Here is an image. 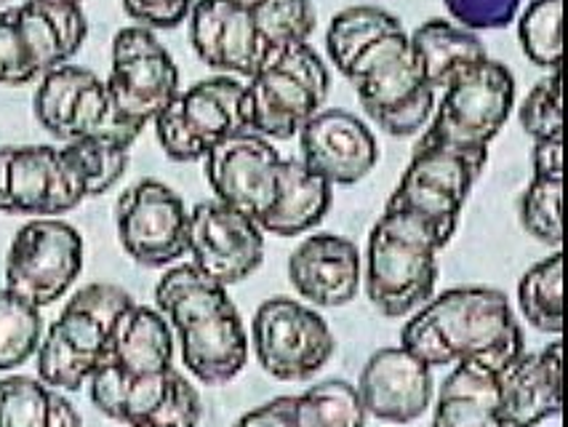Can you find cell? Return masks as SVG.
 Masks as SVG:
<instances>
[{"instance_id":"cell-1","label":"cell","mask_w":568,"mask_h":427,"mask_svg":"<svg viewBox=\"0 0 568 427\" xmlns=\"http://www.w3.org/2000/svg\"><path fill=\"white\" fill-rule=\"evenodd\" d=\"M400 347L430 369L475 364L497 374L526 353L510 299L486 286L448 288L427 299L403 326Z\"/></svg>"},{"instance_id":"cell-2","label":"cell","mask_w":568,"mask_h":427,"mask_svg":"<svg viewBox=\"0 0 568 427\" xmlns=\"http://www.w3.org/2000/svg\"><path fill=\"white\" fill-rule=\"evenodd\" d=\"M158 313L180 337L182 364L201 385H227L246 369L248 334L227 286L195 265L163 273L155 286Z\"/></svg>"},{"instance_id":"cell-3","label":"cell","mask_w":568,"mask_h":427,"mask_svg":"<svg viewBox=\"0 0 568 427\" xmlns=\"http://www.w3.org/2000/svg\"><path fill=\"white\" fill-rule=\"evenodd\" d=\"M438 238L414 216L385 209L368 233L366 284L368 302L385 318H406L419 311L438 284Z\"/></svg>"},{"instance_id":"cell-4","label":"cell","mask_w":568,"mask_h":427,"mask_svg":"<svg viewBox=\"0 0 568 427\" xmlns=\"http://www.w3.org/2000/svg\"><path fill=\"white\" fill-rule=\"evenodd\" d=\"M134 297L115 284H89L72 294L36 350L38 379L51 390L75 393L110 358V334Z\"/></svg>"},{"instance_id":"cell-5","label":"cell","mask_w":568,"mask_h":427,"mask_svg":"<svg viewBox=\"0 0 568 427\" xmlns=\"http://www.w3.org/2000/svg\"><path fill=\"white\" fill-rule=\"evenodd\" d=\"M342 75L355 85L361 108L385 134L414 136L430 123L438 91L427 85L406 30L366 45Z\"/></svg>"},{"instance_id":"cell-6","label":"cell","mask_w":568,"mask_h":427,"mask_svg":"<svg viewBox=\"0 0 568 427\" xmlns=\"http://www.w3.org/2000/svg\"><path fill=\"white\" fill-rule=\"evenodd\" d=\"M332 89L326 62L310 43L267 51L243 83L246 126L264 140H292L326 102Z\"/></svg>"},{"instance_id":"cell-7","label":"cell","mask_w":568,"mask_h":427,"mask_svg":"<svg viewBox=\"0 0 568 427\" xmlns=\"http://www.w3.org/2000/svg\"><path fill=\"white\" fill-rule=\"evenodd\" d=\"M486 163L488 148L467 150L419 140L385 209L414 216L446 248Z\"/></svg>"},{"instance_id":"cell-8","label":"cell","mask_w":568,"mask_h":427,"mask_svg":"<svg viewBox=\"0 0 568 427\" xmlns=\"http://www.w3.org/2000/svg\"><path fill=\"white\" fill-rule=\"evenodd\" d=\"M163 153L176 163H195L227 136L248 131L243 83L230 75L206 78L180 91L153 121Z\"/></svg>"},{"instance_id":"cell-9","label":"cell","mask_w":568,"mask_h":427,"mask_svg":"<svg viewBox=\"0 0 568 427\" xmlns=\"http://www.w3.org/2000/svg\"><path fill=\"white\" fill-rule=\"evenodd\" d=\"M440 94L444 96L435 102V113L419 140L486 150L513 113L515 78L501 62L486 59Z\"/></svg>"},{"instance_id":"cell-10","label":"cell","mask_w":568,"mask_h":427,"mask_svg":"<svg viewBox=\"0 0 568 427\" xmlns=\"http://www.w3.org/2000/svg\"><path fill=\"white\" fill-rule=\"evenodd\" d=\"M32 110L38 123L64 144L94 136L131 150L142 134L118 118L102 78L78 64H59L41 75Z\"/></svg>"},{"instance_id":"cell-11","label":"cell","mask_w":568,"mask_h":427,"mask_svg":"<svg viewBox=\"0 0 568 427\" xmlns=\"http://www.w3.org/2000/svg\"><path fill=\"white\" fill-rule=\"evenodd\" d=\"M251 347L273 379L305 383L332 360L336 342L326 318L305 302L273 297L254 313Z\"/></svg>"},{"instance_id":"cell-12","label":"cell","mask_w":568,"mask_h":427,"mask_svg":"<svg viewBox=\"0 0 568 427\" xmlns=\"http://www.w3.org/2000/svg\"><path fill=\"white\" fill-rule=\"evenodd\" d=\"M83 271V238L59 216H38L14 235L6 256V288L30 305H54Z\"/></svg>"},{"instance_id":"cell-13","label":"cell","mask_w":568,"mask_h":427,"mask_svg":"<svg viewBox=\"0 0 568 427\" xmlns=\"http://www.w3.org/2000/svg\"><path fill=\"white\" fill-rule=\"evenodd\" d=\"M118 118L144 131L180 94V70L166 45L148 28H123L112 38L110 78L104 81Z\"/></svg>"},{"instance_id":"cell-14","label":"cell","mask_w":568,"mask_h":427,"mask_svg":"<svg viewBox=\"0 0 568 427\" xmlns=\"http://www.w3.org/2000/svg\"><path fill=\"white\" fill-rule=\"evenodd\" d=\"M85 199L83 174L64 148H0V214L59 216Z\"/></svg>"},{"instance_id":"cell-15","label":"cell","mask_w":568,"mask_h":427,"mask_svg":"<svg viewBox=\"0 0 568 427\" xmlns=\"http://www.w3.org/2000/svg\"><path fill=\"white\" fill-rule=\"evenodd\" d=\"M187 222L184 201L158 180L131 185L115 206L118 241L142 267H166L187 254Z\"/></svg>"},{"instance_id":"cell-16","label":"cell","mask_w":568,"mask_h":427,"mask_svg":"<svg viewBox=\"0 0 568 427\" xmlns=\"http://www.w3.org/2000/svg\"><path fill=\"white\" fill-rule=\"evenodd\" d=\"M187 254L197 271L230 288L262 267L264 233L251 216L216 199L203 201L190 212Z\"/></svg>"},{"instance_id":"cell-17","label":"cell","mask_w":568,"mask_h":427,"mask_svg":"<svg viewBox=\"0 0 568 427\" xmlns=\"http://www.w3.org/2000/svg\"><path fill=\"white\" fill-rule=\"evenodd\" d=\"M281 161L275 144L254 131L227 136L203 157L214 199L254 222H260V216L273 203Z\"/></svg>"},{"instance_id":"cell-18","label":"cell","mask_w":568,"mask_h":427,"mask_svg":"<svg viewBox=\"0 0 568 427\" xmlns=\"http://www.w3.org/2000/svg\"><path fill=\"white\" fill-rule=\"evenodd\" d=\"M300 161L328 185H355L379 161V144L372 129L347 110H318L302 126Z\"/></svg>"},{"instance_id":"cell-19","label":"cell","mask_w":568,"mask_h":427,"mask_svg":"<svg viewBox=\"0 0 568 427\" xmlns=\"http://www.w3.org/2000/svg\"><path fill=\"white\" fill-rule=\"evenodd\" d=\"M366 414L389 425H408L430 409L435 396L433 369L406 347H382L363 366L358 385Z\"/></svg>"},{"instance_id":"cell-20","label":"cell","mask_w":568,"mask_h":427,"mask_svg":"<svg viewBox=\"0 0 568 427\" xmlns=\"http://www.w3.org/2000/svg\"><path fill=\"white\" fill-rule=\"evenodd\" d=\"M190 43L206 68L246 81L267 57L251 22L248 0H195L190 9Z\"/></svg>"},{"instance_id":"cell-21","label":"cell","mask_w":568,"mask_h":427,"mask_svg":"<svg viewBox=\"0 0 568 427\" xmlns=\"http://www.w3.org/2000/svg\"><path fill=\"white\" fill-rule=\"evenodd\" d=\"M361 252L349 238L315 233L288 256V281L313 307H345L361 288Z\"/></svg>"},{"instance_id":"cell-22","label":"cell","mask_w":568,"mask_h":427,"mask_svg":"<svg viewBox=\"0 0 568 427\" xmlns=\"http://www.w3.org/2000/svg\"><path fill=\"white\" fill-rule=\"evenodd\" d=\"M501 419L507 427H539L564 409V345L520 353L499 372Z\"/></svg>"},{"instance_id":"cell-23","label":"cell","mask_w":568,"mask_h":427,"mask_svg":"<svg viewBox=\"0 0 568 427\" xmlns=\"http://www.w3.org/2000/svg\"><path fill=\"white\" fill-rule=\"evenodd\" d=\"M14 11L38 78L68 64L89 35V19L78 0H28Z\"/></svg>"},{"instance_id":"cell-24","label":"cell","mask_w":568,"mask_h":427,"mask_svg":"<svg viewBox=\"0 0 568 427\" xmlns=\"http://www.w3.org/2000/svg\"><path fill=\"white\" fill-rule=\"evenodd\" d=\"M332 185L313 174L300 157H283L277 169L275 195L256 225L264 235L294 238L318 227L332 209Z\"/></svg>"},{"instance_id":"cell-25","label":"cell","mask_w":568,"mask_h":427,"mask_svg":"<svg viewBox=\"0 0 568 427\" xmlns=\"http://www.w3.org/2000/svg\"><path fill=\"white\" fill-rule=\"evenodd\" d=\"M131 377L174 369V334L169 321L148 305H131L110 334V358Z\"/></svg>"},{"instance_id":"cell-26","label":"cell","mask_w":568,"mask_h":427,"mask_svg":"<svg viewBox=\"0 0 568 427\" xmlns=\"http://www.w3.org/2000/svg\"><path fill=\"white\" fill-rule=\"evenodd\" d=\"M433 427H507L501 419L499 374L475 364H457L440 383Z\"/></svg>"},{"instance_id":"cell-27","label":"cell","mask_w":568,"mask_h":427,"mask_svg":"<svg viewBox=\"0 0 568 427\" xmlns=\"http://www.w3.org/2000/svg\"><path fill=\"white\" fill-rule=\"evenodd\" d=\"M408 43H412L422 72H425V81L433 91L448 89L488 59L486 45L475 32L446 22V19H430V22L419 24L408 35Z\"/></svg>"},{"instance_id":"cell-28","label":"cell","mask_w":568,"mask_h":427,"mask_svg":"<svg viewBox=\"0 0 568 427\" xmlns=\"http://www.w3.org/2000/svg\"><path fill=\"white\" fill-rule=\"evenodd\" d=\"M169 374L171 369L153 374V377H131L121 366L108 360L89 379L91 400L104 417L115 419L125 427H139L161 404L169 385Z\"/></svg>"},{"instance_id":"cell-29","label":"cell","mask_w":568,"mask_h":427,"mask_svg":"<svg viewBox=\"0 0 568 427\" xmlns=\"http://www.w3.org/2000/svg\"><path fill=\"white\" fill-rule=\"evenodd\" d=\"M0 427H81V414L41 379L6 377L0 379Z\"/></svg>"},{"instance_id":"cell-30","label":"cell","mask_w":568,"mask_h":427,"mask_svg":"<svg viewBox=\"0 0 568 427\" xmlns=\"http://www.w3.org/2000/svg\"><path fill=\"white\" fill-rule=\"evenodd\" d=\"M403 24L395 14L379 6H349L332 19L326 32V51L332 64L339 72L347 70V64L361 54L366 45H372L379 38L400 32Z\"/></svg>"},{"instance_id":"cell-31","label":"cell","mask_w":568,"mask_h":427,"mask_svg":"<svg viewBox=\"0 0 568 427\" xmlns=\"http://www.w3.org/2000/svg\"><path fill=\"white\" fill-rule=\"evenodd\" d=\"M518 305L526 324L541 334L564 332V254L555 252L524 273Z\"/></svg>"},{"instance_id":"cell-32","label":"cell","mask_w":568,"mask_h":427,"mask_svg":"<svg viewBox=\"0 0 568 427\" xmlns=\"http://www.w3.org/2000/svg\"><path fill=\"white\" fill-rule=\"evenodd\" d=\"M358 390L347 379H326L296 396V427H366Z\"/></svg>"},{"instance_id":"cell-33","label":"cell","mask_w":568,"mask_h":427,"mask_svg":"<svg viewBox=\"0 0 568 427\" xmlns=\"http://www.w3.org/2000/svg\"><path fill=\"white\" fill-rule=\"evenodd\" d=\"M248 11L267 51L307 43L318 22L313 0H248Z\"/></svg>"},{"instance_id":"cell-34","label":"cell","mask_w":568,"mask_h":427,"mask_svg":"<svg viewBox=\"0 0 568 427\" xmlns=\"http://www.w3.org/2000/svg\"><path fill=\"white\" fill-rule=\"evenodd\" d=\"M518 41L531 64L552 72L564 59V0H531L518 19Z\"/></svg>"},{"instance_id":"cell-35","label":"cell","mask_w":568,"mask_h":427,"mask_svg":"<svg viewBox=\"0 0 568 427\" xmlns=\"http://www.w3.org/2000/svg\"><path fill=\"white\" fill-rule=\"evenodd\" d=\"M43 339L41 311L9 288H0V372H11L36 356Z\"/></svg>"},{"instance_id":"cell-36","label":"cell","mask_w":568,"mask_h":427,"mask_svg":"<svg viewBox=\"0 0 568 427\" xmlns=\"http://www.w3.org/2000/svg\"><path fill=\"white\" fill-rule=\"evenodd\" d=\"M560 203H564V180H539V176H534L524 195H520V225L531 238L545 243V246L558 248L564 243Z\"/></svg>"},{"instance_id":"cell-37","label":"cell","mask_w":568,"mask_h":427,"mask_svg":"<svg viewBox=\"0 0 568 427\" xmlns=\"http://www.w3.org/2000/svg\"><path fill=\"white\" fill-rule=\"evenodd\" d=\"M64 150H68L72 163H75L78 171L83 174L89 199L108 193V190L125 174V166H129V148H123V144L112 140L85 136V140L68 142Z\"/></svg>"},{"instance_id":"cell-38","label":"cell","mask_w":568,"mask_h":427,"mask_svg":"<svg viewBox=\"0 0 568 427\" xmlns=\"http://www.w3.org/2000/svg\"><path fill=\"white\" fill-rule=\"evenodd\" d=\"M520 126L534 142L564 136V91H560V70L547 72L531 85L518 108Z\"/></svg>"},{"instance_id":"cell-39","label":"cell","mask_w":568,"mask_h":427,"mask_svg":"<svg viewBox=\"0 0 568 427\" xmlns=\"http://www.w3.org/2000/svg\"><path fill=\"white\" fill-rule=\"evenodd\" d=\"M201 417L203 404L197 390L184 379V374L171 369L161 404L155 406V411L139 427H197Z\"/></svg>"},{"instance_id":"cell-40","label":"cell","mask_w":568,"mask_h":427,"mask_svg":"<svg viewBox=\"0 0 568 427\" xmlns=\"http://www.w3.org/2000/svg\"><path fill=\"white\" fill-rule=\"evenodd\" d=\"M38 78L17 24V11H0V85H24Z\"/></svg>"},{"instance_id":"cell-41","label":"cell","mask_w":568,"mask_h":427,"mask_svg":"<svg viewBox=\"0 0 568 427\" xmlns=\"http://www.w3.org/2000/svg\"><path fill=\"white\" fill-rule=\"evenodd\" d=\"M444 3L454 22L470 32L507 28L520 11V0H444Z\"/></svg>"},{"instance_id":"cell-42","label":"cell","mask_w":568,"mask_h":427,"mask_svg":"<svg viewBox=\"0 0 568 427\" xmlns=\"http://www.w3.org/2000/svg\"><path fill=\"white\" fill-rule=\"evenodd\" d=\"M195 0H123V9L139 28L174 30L190 17Z\"/></svg>"},{"instance_id":"cell-43","label":"cell","mask_w":568,"mask_h":427,"mask_svg":"<svg viewBox=\"0 0 568 427\" xmlns=\"http://www.w3.org/2000/svg\"><path fill=\"white\" fill-rule=\"evenodd\" d=\"M233 427H296V396H281L243 414Z\"/></svg>"},{"instance_id":"cell-44","label":"cell","mask_w":568,"mask_h":427,"mask_svg":"<svg viewBox=\"0 0 568 427\" xmlns=\"http://www.w3.org/2000/svg\"><path fill=\"white\" fill-rule=\"evenodd\" d=\"M531 166L539 180H564V136L534 142Z\"/></svg>"},{"instance_id":"cell-45","label":"cell","mask_w":568,"mask_h":427,"mask_svg":"<svg viewBox=\"0 0 568 427\" xmlns=\"http://www.w3.org/2000/svg\"><path fill=\"white\" fill-rule=\"evenodd\" d=\"M78 3H81V0H78Z\"/></svg>"},{"instance_id":"cell-46","label":"cell","mask_w":568,"mask_h":427,"mask_svg":"<svg viewBox=\"0 0 568 427\" xmlns=\"http://www.w3.org/2000/svg\"><path fill=\"white\" fill-rule=\"evenodd\" d=\"M0 3H3V0H0Z\"/></svg>"}]
</instances>
